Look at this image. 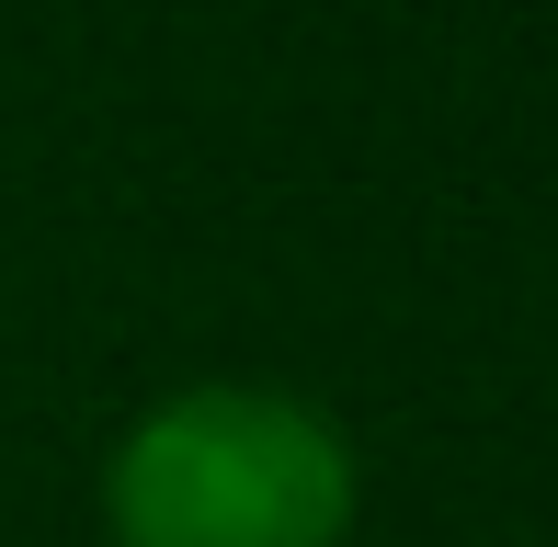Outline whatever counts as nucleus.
Masks as SVG:
<instances>
[{"mask_svg": "<svg viewBox=\"0 0 558 547\" xmlns=\"http://www.w3.org/2000/svg\"><path fill=\"white\" fill-rule=\"evenodd\" d=\"M114 547H342L353 445L286 388H183L104 467Z\"/></svg>", "mask_w": 558, "mask_h": 547, "instance_id": "f257e3e1", "label": "nucleus"}]
</instances>
